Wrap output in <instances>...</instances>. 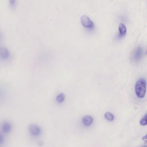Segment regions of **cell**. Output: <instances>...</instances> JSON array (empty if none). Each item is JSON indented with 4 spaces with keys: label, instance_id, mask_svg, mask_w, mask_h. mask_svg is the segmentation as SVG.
I'll return each instance as SVG.
<instances>
[{
    "label": "cell",
    "instance_id": "obj_11",
    "mask_svg": "<svg viewBox=\"0 0 147 147\" xmlns=\"http://www.w3.org/2000/svg\"><path fill=\"white\" fill-rule=\"evenodd\" d=\"M140 124L142 126H144L147 124V114H146L140 121Z\"/></svg>",
    "mask_w": 147,
    "mask_h": 147
},
{
    "label": "cell",
    "instance_id": "obj_7",
    "mask_svg": "<svg viewBox=\"0 0 147 147\" xmlns=\"http://www.w3.org/2000/svg\"><path fill=\"white\" fill-rule=\"evenodd\" d=\"M119 31L120 35L121 36H124L127 33V29L124 24L121 23L119 25Z\"/></svg>",
    "mask_w": 147,
    "mask_h": 147
},
{
    "label": "cell",
    "instance_id": "obj_4",
    "mask_svg": "<svg viewBox=\"0 0 147 147\" xmlns=\"http://www.w3.org/2000/svg\"><path fill=\"white\" fill-rule=\"evenodd\" d=\"M29 130L32 135L35 136L38 135L40 133V128L34 124H32L29 126Z\"/></svg>",
    "mask_w": 147,
    "mask_h": 147
},
{
    "label": "cell",
    "instance_id": "obj_12",
    "mask_svg": "<svg viewBox=\"0 0 147 147\" xmlns=\"http://www.w3.org/2000/svg\"><path fill=\"white\" fill-rule=\"evenodd\" d=\"M4 140V139L3 136L0 134V144H1L3 142Z\"/></svg>",
    "mask_w": 147,
    "mask_h": 147
},
{
    "label": "cell",
    "instance_id": "obj_1",
    "mask_svg": "<svg viewBox=\"0 0 147 147\" xmlns=\"http://www.w3.org/2000/svg\"><path fill=\"white\" fill-rule=\"evenodd\" d=\"M135 90L137 96L140 98H143L146 91V81L143 78L139 79L136 82Z\"/></svg>",
    "mask_w": 147,
    "mask_h": 147
},
{
    "label": "cell",
    "instance_id": "obj_15",
    "mask_svg": "<svg viewBox=\"0 0 147 147\" xmlns=\"http://www.w3.org/2000/svg\"><path fill=\"white\" fill-rule=\"evenodd\" d=\"M142 147H146V146H143Z\"/></svg>",
    "mask_w": 147,
    "mask_h": 147
},
{
    "label": "cell",
    "instance_id": "obj_6",
    "mask_svg": "<svg viewBox=\"0 0 147 147\" xmlns=\"http://www.w3.org/2000/svg\"><path fill=\"white\" fill-rule=\"evenodd\" d=\"M92 117L90 115H86L84 116L82 119L83 124L86 126H88L91 125L93 122Z\"/></svg>",
    "mask_w": 147,
    "mask_h": 147
},
{
    "label": "cell",
    "instance_id": "obj_13",
    "mask_svg": "<svg viewBox=\"0 0 147 147\" xmlns=\"http://www.w3.org/2000/svg\"><path fill=\"white\" fill-rule=\"evenodd\" d=\"M10 3L12 6L14 7L15 5V1H10Z\"/></svg>",
    "mask_w": 147,
    "mask_h": 147
},
{
    "label": "cell",
    "instance_id": "obj_8",
    "mask_svg": "<svg viewBox=\"0 0 147 147\" xmlns=\"http://www.w3.org/2000/svg\"><path fill=\"white\" fill-rule=\"evenodd\" d=\"M11 126L8 123H5L3 126V130L5 133L9 132L11 130Z\"/></svg>",
    "mask_w": 147,
    "mask_h": 147
},
{
    "label": "cell",
    "instance_id": "obj_2",
    "mask_svg": "<svg viewBox=\"0 0 147 147\" xmlns=\"http://www.w3.org/2000/svg\"><path fill=\"white\" fill-rule=\"evenodd\" d=\"M81 21L82 24L86 27L90 28L93 24V22L86 15H82L81 17Z\"/></svg>",
    "mask_w": 147,
    "mask_h": 147
},
{
    "label": "cell",
    "instance_id": "obj_14",
    "mask_svg": "<svg viewBox=\"0 0 147 147\" xmlns=\"http://www.w3.org/2000/svg\"><path fill=\"white\" fill-rule=\"evenodd\" d=\"M43 144L44 143L42 141H40L38 142V145L40 146H42Z\"/></svg>",
    "mask_w": 147,
    "mask_h": 147
},
{
    "label": "cell",
    "instance_id": "obj_3",
    "mask_svg": "<svg viewBox=\"0 0 147 147\" xmlns=\"http://www.w3.org/2000/svg\"><path fill=\"white\" fill-rule=\"evenodd\" d=\"M143 51L142 48L140 47L136 48L132 53V58L135 60H138L143 54Z\"/></svg>",
    "mask_w": 147,
    "mask_h": 147
},
{
    "label": "cell",
    "instance_id": "obj_5",
    "mask_svg": "<svg viewBox=\"0 0 147 147\" xmlns=\"http://www.w3.org/2000/svg\"><path fill=\"white\" fill-rule=\"evenodd\" d=\"M9 52L8 49L5 47H0V57L3 59H7L9 56Z\"/></svg>",
    "mask_w": 147,
    "mask_h": 147
},
{
    "label": "cell",
    "instance_id": "obj_10",
    "mask_svg": "<svg viewBox=\"0 0 147 147\" xmlns=\"http://www.w3.org/2000/svg\"><path fill=\"white\" fill-rule=\"evenodd\" d=\"M65 99V96L63 93H61L58 95L57 98L56 100L59 102H62L64 101Z\"/></svg>",
    "mask_w": 147,
    "mask_h": 147
},
{
    "label": "cell",
    "instance_id": "obj_9",
    "mask_svg": "<svg viewBox=\"0 0 147 147\" xmlns=\"http://www.w3.org/2000/svg\"><path fill=\"white\" fill-rule=\"evenodd\" d=\"M104 116L105 118L109 121H113L114 118V115L109 112L106 113L105 114Z\"/></svg>",
    "mask_w": 147,
    "mask_h": 147
}]
</instances>
